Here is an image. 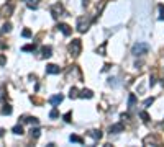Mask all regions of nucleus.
<instances>
[{"mask_svg": "<svg viewBox=\"0 0 164 147\" xmlns=\"http://www.w3.org/2000/svg\"><path fill=\"white\" fill-rule=\"evenodd\" d=\"M149 51V46L146 44V43H136V44L131 47V54L133 56H144V54H148Z\"/></svg>", "mask_w": 164, "mask_h": 147, "instance_id": "1", "label": "nucleus"}, {"mask_svg": "<svg viewBox=\"0 0 164 147\" xmlns=\"http://www.w3.org/2000/svg\"><path fill=\"white\" fill-rule=\"evenodd\" d=\"M89 25H90V21H89L85 16H79V18H77L76 28H77V31H79V33H85V31L89 30Z\"/></svg>", "mask_w": 164, "mask_h": 147, "instance_id": "2", "label": "nucleus"}, {"mask_svg": "<svg viewBox=\"0 0 164 147\" xmlns=\"http://www.w3.org/2000/svg\"><path fill=\"white\" fill-rule=\"evenodd\" d=\"M81 49H82L81 39H72L71 44H69V52H71L72 56H79V54H81Z\"/></svg>", "mask_w": 164, "mask_h": 147, "instance_id": "3", "label": "nucleus"}, {"mask_svg": "<svg viewBox=\"0 0 164 147\" xmlns=\"http://www.w3.org/2000/svg\"><path fill=\"white\" fill-rule=\"evenodd\" d=\"M144 146H161V141H159L158 136H154V134H149V136L144 137L143 141Z\"/></svg>", "mask_w": 164, "mask_h": 147, "instance_id": "4", "label": "nucleus"}, {"mask_svg": "<svg viewBox=\"0 0 164 147\" xmlns=\"http://www.w3.org/2000/svg\"><path fill=\"white\" fill-rule=\"evenodd\" d=\"M57 30H61L64 36H71V33H72V28L69 25H66V23H59V25H57Z\"/></svg>", "mask_w": 164, "mask_h": 147, "instance_id": "5", "label": "nucleus"}, {"mask_svg": "<svg viewBox=\"0 0 164 147\" xmlns=\"http://www.w3.org/2000/svg\"><path fill=\"white\" fill-rule=\"evenodd\" d=\"M59 72H61V67H57L56 64H49V66H46V74L56 75V74H59Z\"/></svg>", "mask_w": 164, "mask_h": 147, "instance_id": "6", "label": "nucleus"}, {"mask_svg": "<svg viewBox=\"0 0 164 147\" xmlns=\"http://www.w3.org/2000/svg\"><path fill=\"white\" fill-rule=\"evenodd\" d=\"M12 12H13V3H8V5H3V8H2V16H10L12 15Z\"/></svg>", "mask_w": 164, "mask_h": 147, "instance_id": "7", "label": "nucleus"}, {"mask_svg": "<svg viewBox=\"0 0 164 147\" xmlns=\"http://www.w3.org/2000/svg\"><path fill=\"white\" fill-rule=\"evenodd\" d=\"M62 5L61 3H56V5H53V10H51V13H53V16H54V18H57V16L61 15L62 13Z\"/></svg>", "mask_w": 164, "mask_h": 147, "instance_id": "8", "label": "nucleus"}, {"mask_svg": "<svg viewBox=\"0 0 164 147\" xmlns=\"http://www.w3.org/2000/svg\"><path fill=\"white\" fill-rule=\"evenodd\" d=\"M62 100H64V96H62L61 93H59V95H54V96H51V98H49V103H51L53 106H57V105H59V103H61Z\"/></svg>", "mask_w": 164, "mask_h": 147, "instance_id": "9", "label": "nucleus"}, {"mask_svg": "<svg viewBox=\"0 0 164 147\" xmlns=\"http://www.w3.org/2000/svg\"><path fill=\"white\" fill-rule=\"evenodd\" d=\"M41 56L43 57H51L53 56V49H51V46H43L41 47Z\"/></svg>", "mask_w": 164, "mask_h": 147, "instance_id": "10", "label": "nucleus"}, {"mask_svg": "<svg viewBox=\"0 0 164 147\" xmlns=\"http://www.w3.org/2000/svg\"><path fill=\"white\" fill-rule=\"evenodd\" d=\"M123 129H125V126H123L122 123H117V124H113V126H110V132H113V134H118V132H123Z\"/></svg>", "mask_w": 164, "mask_h": 147, "instance_id": "11", "label": "nucleus"}, {"mask_svg": "<svg viewBox=\"0 0 164 147\" xmlns=\"http://www.w3.org/2000/svg\"><path fill=\"white\" fill-rule=\"evenodd\" d=\"M92 96H94L92 90H87V88H84V90L79 91V98H92Z\"/></svg>", "mask_w": 164, "mask_h": 147, "instance_id": "12", "label": "nucleus"}, {"mask_svg": "<svg viewBox=\"0 0 164 147\" xmlns=\"http://www.w3.org/2000/svg\"><path fill=\"white\" fill-rule=\"evenodd\" d=\"M26 5H28V8H31V10H36L38 5H40V0H28Z\"/></svg>", "mask_w": 164, "mask_h": 147, "instance_id": "13", "label": "nucleus"}, {"mask_svg": "<svg viewBox=\"0 0 164 147\" xmlns=\"http://www.w3.org/2000/svg\"><path fill=\"white\" fill-rule=\"evenodd\" d=\"M23 121H25V123H30V124H35V126H38V124H40V121H38V118H31V116L25 118Z\"/></svg>", "mask_w": 164, "mask_h": 147, "instance_id": "14", "label": "nucleus"}, {"mask_svg": "<svg viewBox=\"0 0 164 147\" xmlns=\"http://www.w3.org/2000/svg\"><path fill=\"white\" fill-rule=\"evenodd\" d=\"M40 127H35V129H33V127H31V131H30V134H31V137H33V139H38V137H40Z\"/></svg>", "mask_w": 164, "mask_h": 147, "instance_id": "15", "label": "nucleus"}, {"mask_svg": "<svg viewBox=\"0 0 164 147\" xmlns=\"http://www.w3.org/2000/svg\"><path fill=\"white\" fill-rule=\"evenodd\" d=\"M90 136H92L94 139H100V137H102V131H100V129H94V131H90Z\"/></svg>", "mask_w": 164, "mask_h": 147, "instance_id": "16", "label": "nucleus"}, {"mask_svg": "<svg viewBox=\"0 0 164 147\" xmlns=\"http://www.w3.org/2000/svg\"><path fill=\"white\" fill-rule=\"evenodd\" d=\"M36 49V44H28V46H23V52H33Z\"/></svg>", "mask_w": 164, "mask_h": 147, "instance_id": "17", "label": "nucleus"}, {"mask_svg": "<svg viewBox=\"0 0 164 147\" xmlns=\"http://www.w3.org/2000/svg\"><path fill=\"white\" fill-rule=\"evenodd\" d=\"M69 141H71V142H77V144H82V142H84V141H82V137L76 136V134H72V136L69 137Z\"/></svg>", "mask_w": 164, "mask_h": 147, "instance_id": "18", "label": "nucleus"}, {"mask_svg": "<svg viewBox=\"0 0 164 147\" xmlns=\"http://www.w3.org/2000/svg\"><path fill=\"white\" fill-rule=\"evenodd\" d=\"M12 131H13V134H23V127L20 126V124H16V126H13V129H12Z\"/></svg>", "mask_w": 164, "mask_h": 147, "instance_id": "19", "label": "nucleus"}, {"mask_svg": "<svg viewBox=\"0 0 164 147\" xmlns=\"http://www.w3.org/2000/svg\"><path fill=\"white\" fill-rule=\"evenodd\" d=\"M135 103H136V96L133 95V93H131V95H130V98H128V106L131 108L135 105Z\"/></svg>", "mask_w": 164, "mask_h": 147, "instance_id": "20", "label": "nucleus"}, {"mask_svg": "<svg viewBox=\"0 0 164 147\" xmlns=\"http://www.w3.org/2000/svg\"><path fill=\"white\" fill-rule=\"evenodd\" d=\"M158 8H159V20H164V5L163 3H159Z\"/></svg>", "mask_w": 164, "mask_h": 147, "instance_id": "21", "label": "nucleus"}, {"mask_svg": "<svg viewBox=\"0 0 164 147\" xmlns=\"http://www.w3.org/2000/svg\"><path fill=\"white\" fill-rule=\"evenodd\" d=\"M69 96H71V98H77V96H79V91H77V88H74V87H72L71 91H69Z\"/></svg>", "mask_w": 164, "mask_h": 147, "instance_id": "22", "label": "nucleus"}, {"mask_svg": "<svg viewBox=\"0 0 164 147\" xmlns=\"http://www.w3.org/2000/svg\"><path fill=\"white\" fill-rule=\"evenodd\" d=\"M105 47H107V43H103V44L97 49V52L100 54V56H105Z\"/></svg>", "mask_w": 164, "mask_h": 147, "instance_id": "23", "label": "nucleus"}, {"mask_svg": "<svg viewBox=\"0 0 164 147\" xmlns=\"http://www.w3.org/2000/svg\"><path fill=\"white\" fill-rule=\"evenodd\" d=\"M2 113H3V114H12V106L10 105H5L3 110H2Z\"/></svg>", "mask_w": 164, "mask_h": 147, "instance_id": "24", "label": "nucleus"}, {"mask_svg": "<svg viewBox=\"0 0 164 147\" xmlns=\"http://www.w3.org/2000/svg\"><path fill=\"white\" fill-rule=\"evenodd\" d=\"M10 30H12V25H10V23H5V25L2 26V33H8Z\"/></svg>", "mask_w": 164, "mask_h": 147, "instance_id": "25", "label": "nucleus"}, {"mask_svg": "<svg viewBox=\"0 0 164 147\" xmlns=\"http://www.w3.org/2000/svg\"><path fill=\"white\" fill-rule=\"evenodd\" d=\"M153 103H154V98L151 96V98H146V100H144V103H143V105H144V106H151Z\"/></svg>", "mask_w": 164, "mask_h": 147, "instance_id": "26", "label": "nucleus"}, {"mask_svg": "<svg viewBox=\"0 0 164 147\" xmlns=\"http://www.w3.org/2000/svg\"><path fill=\"white\" fill-rule=\"evenodd\" d=\"M71 118H72V111H67L66 114H64V121H66V123H71L72 121Z\"/></svg>", "mask_w": 164, "mask_h": 147, "instance_id": "27", "label": "nucleus"}, {"mask_svg": "<svg viewBox=\"0 0 164 147\" xmlns=\"http://www.w3.org/2000/svg\"><path fill=\"white\" fill-rule=\"evenodd\" d=\"M139 116L143 118V121H144V123H148V121H149V116H148V113H146V111H143L141 114H139Z\"/></svg>", "mask_w": 164, "mask_h": 147, "instance_id": "28", "label": "nucleus"}, {"mask_svg": "<svg viewBox=\"0 0 164 147\" xmlns=\"http://www.w3.org/2000/svg\"><path fill=\"white\" fill-rule=\"evenodd\" d=\"M7 64V57L3 54H0V66H5Z\"/></svg>", "mask_w": 164, "mask_h": 147, "instance_id": "29", "label": "nucleus"}, {"mask_svg": "<svg viewBox=\"0 0 164 147\" xmlns=\"http://www.w3.org/2000/svg\"><path fill=\"white\" fill-rule=\"evenodd\" d=\"M59 116V113H57V110H53L51 113H49V118H53V119H54V118H57Z\"/></svg>", "mask_w": 164, "mask_h": 147, "instance_id": "30", "label": "nucleus"}, {"mask_svg": "<svg viewBox=\"0 0 164 147\" xmlns=\"http://www.w3.org/2000/svg\"><path fill=\"white\" fill-rule=\"evenodd\" d=\"M30 36H31L30 30H23V38H30Z\"/></svg>", "mask_w": 164, "mask_h": 147, "instance_id": "31", "label": "nucleus"}, {"mask_svg": "<svg viewBox=\"0 0 164 147\" xmlns=\"http://www.w3.org/2000/svg\"><path fill=\"white\" fill-rule=\"evenodd\" d=\"M3 96H5V88H0V102L3 100Z\"/></svg>", "mask_w": 164, "mask_h": 147, "instance_id": "32", "label": "nucleus"}, {"mask_svg": "<svg viewBox=\"0 0 164 147\" xmlns=\"http://www.w3.org/2000/svg\"><path fill=\"white\" fill-rule=\"evenodd\" d=\"M3 134H5V131H3V129H0V137H3Z\"/></svg>", "mask_w": 164, "mask_h": 147, "instance_id": "33", "label": "nucleus"}]
</instances>
